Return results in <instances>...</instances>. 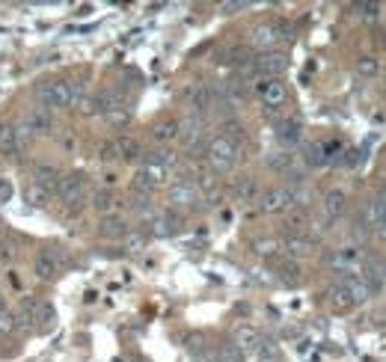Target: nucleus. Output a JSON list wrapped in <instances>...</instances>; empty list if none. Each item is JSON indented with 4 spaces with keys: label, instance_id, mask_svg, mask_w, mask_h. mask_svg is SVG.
<instances>
[{
    "label": "nucleus",
    "instance_id": "22",
    "mask_svg": "<svg viewBox=\"0 0 386 362\" xmlns=\"http://www.w3.org/2000/svg\"><path fill=\"white\" fill-rule=\"evenodd\" d=\"M259 342H262V336L259 332H255L253 327H238L235 330V351L238 354H250V351H255V347H259Z\"/></svg>",
    "mask_w": 386,
    "mask_h": 362
},
{
    "label": "nucleus",
    "instance_id": "30",
    "mask_svg": "<svg viewBox=\"0 0 386 362\" xmlns=\"http://www.w3.org/2000/svg\"><path fill=\"white\" fill-rule=\"evenodd\" d=\"M253 250L259 253V255H274L279 250V241H274V238H255L253 241Z\"/></svg>",
    "mask_w": 386,
    "mask_h": 362
},
{
    "label": "nucleus",
    "instance_id": "11",
    "mask_svg": "<svg viewBox=\"0 0 386 362\" xmlns=\"http://www.w3.org/2000/svg\"><path fill=\"white\" fill-rule=\"evenodd\" d=\"M259 98L262 104L267 107V113H279V107L289 101V90L279 78H270V80H259Z\"/></svg>",
    "mask_w": 386,
    "mask_h": 362
},
{
    "label": "nucleus",
    "instance_id": "33",
    "mask_svg": "<svg viewBox=\"0 0 386 362\" xmlns=\"http://www.w3.org/2000/svg\"><path fill=\"white\" fill-rule=\"evenodd\" d=\"M354 9L360 12L363 18H378V12H380V6H378V4H356Z\"/></svg>",
    "mask_w": 386,
    "mask_h": 362
},
{
    "label": "nucleus",
    "instance_id": "6",
    "mask_svg": "<svg viewBox=\"0 0 386 362\" xmlns=\"http://www.w3.org/2000/svg\"><path fill=\"white\" fill-rule=\"evenodd\" d=\"M282 39H285V24H279V21H262L253 27V45L265 54L274 51Z\"/></svg>",
    "mask_w": 386,
    "mask_h": 362
},
{
    "label": "nucleus",
    "instance_id": "29",
    "mask_svg": "<svg viewBox=\"0 0 386 362\" xmlns=\"http://www.w3.org/2000/svg\"><path fill=\"white\" fill-rule=\"evenodd\" d=\"M356 71H360L363 78H378V71H380L378 56H360V60H356Z\"/></svg>",
    "mask_w": 386,
    "mask_h": 362
},
{
    "label": "nucleus",
    "instance_id": "3",
    "mask_svg": "<svg viewBox=\"0 0 386 362\" xmlns=\"http://www.w3.org/2000/svg\"><path fill=\"white\" fill-rule=\"evenodd\" d=\"M306 193L300 191V187H291V184H285V187H274V191H267L262 196V211L265 214H282V211H289L291 205H297L300 199H303Z\"/></svg>",
    "mask_w": 386,
    "mask_h": 362
},
{
    "label": "nucleus",
    "instance_id": "34",
    "mask_svg": "<svg viewBox=\"0 0 386 362\" xmlns=\"http://www.w3.org/2000/svg\"><path fill=\"white\" fill-rule=\"evenodd\" d=\"M12 258H16V250H12V243L0 241V265H9Z\"/></svg>",
    "mask_w": 386,
    "mask_h": 362
},
{
    "label": "nucleus",
    "instance_id": "21",
    "mask_svg": "<svg viewBox=\"0 0 386 362\" xmlns=\"http://www.w3.org/2000/svg\"><path fill=\"white\" fill-rule=\"evenodd\" d=\"M24 324L16 309H9V303L0 297V336H12V332H18Z\"/></svg>",
    "mask_w": 386,
    "mask_h": 362
},
{
    "label": "nucleus",
    "instance_id": "2",
    "mask_svg": "<svg viewBox=\"0 0 386 362\" xmlns=\"http://www.w3.org/2000/svg\"><path fill=\"white\" fill-rule=\"evenodd\" d=\"M205 161H208V167H211L214 172L235 169V164L241 161V143L229 140V137H223V134L211 137L208 146H205Z\"/></svg>",
    "mask_w": 386,
    "mask_h": 362
},
{
    "label": "nucleus",
    "instance_id": "20",
    "mask_svg": "<svg viewBox=\"0 0 386 362\" xmlns=\"http://www.w3.org/2000/svg\"><path fill=\"white\" fill-rule=\"evenodd\" d=\"M24 149V134L16 125H0V152L4 155H18Z\"/></svg>",
    "mask_w": 386,
    "mask_h": 362
},
{
    "label": "nucleus",
    "instance_id": "5",
    "mask_svg": "<svg viewBox=\"0 0 386 362\" xmlns=\"http://www.w3.org/2000/svg\"><path fill=\"white\" fill-rule=\"evenodd\" d=\"M363 265H366V255L360 247H342L327 255V267H333L336 273H360Z\"/></svg>",
    "mask_w": 386,
    "mask_h": 362
},
{
    "label": "nucleus",
    "instance_id": "12",
    "mask_svg": "<svg viewBox=\"0 0 386 362\" xmlns=\"http://www.w3.org/2000/svg\"><path fill=\"white\" fill-rule=\"evenodd\" d=\"M285 66H289V60H285V54H277V51L255 56V60H253L255 80H270V78H279L282 71H285Z\"/></svg>",
    "mask_w": 386,
    "mask_h": 362
},
{
    "label": "nucleus",
    "instance_id": "28",
    "mask_svg": "<svg viewBox=\"0 0 386 362\" xmlns=\"http://www.w3.org/2000/svg\"><path fill=\"white\" fill-rule=\"evenodd\" d=\"M235 196H238V202H255V196H259V184H255L253 179L241 181V184L235 187Z\"/></svg>",
    "mask_w": 386,
    "mask_h": 362
},
{
    "label": "nucleus",
    "instance_id": "4",
    "mask_svg": "<svg viewBox=\"0 0 386 362\" xmlns=\"http://www.w3.org/2000/svg\"><path fill=\"white\" fill-rule=\"evenodd\" d=\"M56 196H60L66 205H83L90 196V181L78 176V172H71V176H60V184H56Z\"/></svg>",
    "mask_w": 386,
    "mask_h": 362
},
{
    "label": "nucleus",
    "instance_id": "18",
    "mask_svg": "<svg viewBox=\"0 0 386 362\" xmlns=\"http://www.w3.org/2000/svg\"><path fill=\"white\" fill-rule=\"evenodd\" d=\"M267 167L274 172H279V176H294L297 167H300V157L294 152H289V149H282V152H274L267 157Z\"/></svg>",
    "mask_w": 386,
    "mask_h": 362
},
{
    "label": "nucleus",
    "instance_id": "25",
    "mask_svg": "<svg viewBox=\"0 0 386 362\" xmlns=\"http://www.w3.org/2000/svg\"><path fill=\"white\" fill-rule=\"evenodd\" d=\"M244 359H247V362H277V347L262 339L259 347H255V351H250Z\"/></svg>",
    "mask_w": 386,
    "mask_h": 362
},
{
    "label": "nucleus",
    "instance_id": "19",
    "mask_svg": "<svg viewBox=\"0 0 386 362\" xmlns=\"http://www.w3.org/2000/svg\"><path fill=\"white\" fill-rule=\"evenodd\" d=\"M179 229H181V217H179V214H173V211L155 214V220H152V235L169 238V235H176Z\"/></svg>",
    "mask_w": 386,
    "mask_h": 362
},
{
    "label": "nucleus",
    "instance_id": "10",
    "mask_svg": "<svg viewBox=\"0 0 386 362\" xmlns=\"http://www.w3.org/2000/svg\"><path fill=\"white\" fill-rule=\"evenodd\" d=\"M51 128H54V116H51V110H45V107H30V110L21 116L18 131H21L24 137H30V134H48Z\"/></svg>",
    "mask_w": 386,
    "mask_h": 362
},
{
    "label": "nucleus",
    "instance_id": "9",
    "mask_svg": "<svg viewBox=\"0 0 386 362\" xmlns=\"http://www.w3.org/2000/svg\"><path fill=\"white\" fill-rule=\"evenodd\" d=\"M18 318H21L24 327H30V324H51L54 321V309L48 306V303L36 300V297H24L21 306H18Z\"/></svg>",
    "mask_w": 386,
    "mask_h": 362
},
{
    "label": "nucleus",
    "instance_id": "17",
    "mask_svg": "<svg viewBox=\"0 0 386 362\" xmlns=\"http://www.w3.org/2000/svg\"><path fill=\"white\" fill-rule=\"evenodd\" d=\"M324 300L330 303V309H336V312H348V309H354V300H351V294H348V288L342 285V279H336V282L327 285Z\"/></svg>",
    "mask_w": 386,
    "mask_h": 362
},
{
    "label": "nucleus",
    "instance_id": "36",
    "mask_svg": "<svg viewBox=\"0 0 386 362\" xmlns=\"http://www.w3.org/2000/svg\"><path fill=\"white\" fill-rule=\"evenodd\" d=\"M12 199V184L6 179H0V202H9Z\"/></svg>",
    "mask_w": 386,
    "mask_h": 362
},
{
    "label": "nucleus",
    "instance_id": "8",
    "mask_svg": "<svg viewBox=\"0 0 386 362\" xmlns=\"http://www.w3.org/2000/svg\"><path fill=\"white\" fill-rule=\"evenodd\" d=\"M167 199H169V205L173 208H196L199 202H203V193H199L193 179H179L173 187H169Z\"/></svg>",
    "mask_w": 386,
    "mask_h": 362
},
{
    "label": "nucleus",
    "instance_id": "7",
    "mask_svg": "<svg viewBox=\"0 0 386 362\" xmlns=\"http://www.w3.org/2000/svg\"><path fill=\"white\" fill-rule=\"evenodd\" d=\"M184 101H188L191 113H208L211 107L220 104V92L208 83H193L188 92H184Z\"/></svg>",
    "mask_w": 386,
    "mask_h": 362
},
{
    "label": "nucleus",
    "instance_id": "26",
    "mask_svg": "<svg viewBox=\"0 0 386 362\" xmlns=\"http://www.w3.org/2000/svg\"><path fill=\"white\" fill-rule=\"evenodd\" d=\"M48 199H51V191H48V187H42V184H30V187H27V202H30V205L45 208Z\"/></svg>",
    "mask_w": 386,
    "mask_h": 362
},
{
    "label": "nucleus",
    "instance_id": "16",
    "mask_svg": "<svg viewBox=\"0 0 386 362\" xmlns=\"http://www.w3.org/2000/svg\"><path fill=\"white\" fill-rule=\"evenodd\" d=\"M279 250L285 253V258L289 262H297V258H306L312 253V241L303 238V235H285L279 241Z\"/></svg>",
    "mask_w": 386,
    "mask_h": 362
},
{
    "label": "nucleus",
    "instance_id": "13",
    "mask_svg": "<svg viewBox=\"0 0 386 362\" xmlns=\"http://www.w3.org/2000/svg\"><path fill=\"white\" fill-rule=\"evenodd\" d=\"M274 134L282 146H297V143L303 140V125H300L294 116H279L274 122Z\"/></svg>",
    "mask_w": 386,
    "mask_h": 362
},
{
    "label": "nucleus",
    "instance_id": "23",
    "mask_svg": "<svg viewBox=\"0 0 386 362\" xmlns=\"http://www.w3.org/2000/svg\"><path fill=\"white\" fill-rule=\"evenodd\" d=\"M179 137H181V122H176V119H164V122H158L152 128V140L155 143H173Z\"/></svg>",
    "mask_w": 386,
    "mask_h": 362
},
{
    "label": "nucleus",
    "instance_id": "27",
    "mask_svg": "<svg viewBox=\"0 0 386 362\" xmlns=\"http://www.w3.org/2000/svg\"><path fill=\"white\" fill-rule=\"evenodd\" d=\"M102 235L104 238H122V235H128L125 220H119V217H107V220L102 223Z\"/></svg>",
    "mask_w": 386,
    "mask_h": 362
},
{
    "label": "nucleus",
    "instance_id": "1",
    "mask_svg": "<svg viewBox=\"0 0 386 362\" xmlns=\"http://www.w3.org/2000/svg\"><path fill=\"white\" fill-rule=\"evenodd\" d=\"M33 98L45 110H68V107H78L87 101V90H83V83H78V80H45L36 86Z\"/></svg>",
    "mask_w": 386,
    "mask_h": 362
},
{
    "label": "nucleus",
    "instance_id": "14",
    "mask_svg": "<svg viewBox=\"0 0 386 362\" xmlns=\"http://www.w3.org/2000/svg\"><path fill=\"white\" fill-rule=\"evenodd\" d=\"M60 253H51V250H39L33 258V273L39 279H54L56 270H60Z\"/></svg>",
    "mask_w": 386,
    "mask_h": 362
},
{
    "label": "nucleus",
    "instance_id": "35",
    "mask_svg": "<svg viewBox=\"0 0 386 362\" xmlns=\"http://www.w3.org/2000/svg\"><path fill=\"white\" fill-rule=\"evenodd\" d=\"M125 247L131 250V253L143 250V235H134V231H128V235H125Z\"/></svg>",
    "mask_w": 386,
    "mask_h": 362
},
{
    "label": "nucleus",
    "instance_id": "15",
    "mask_svg": "<svg viewBox=\"0 0 386 362\" xmlns=\"http://www.w3.org/2000/svg\"><path fill=\"white\" fill-rule=\"evenodd\" d=\"M345 208H348V196H345V191H330V193L324 196V202H321V217H324V223L339 220V217L345 214Z\"/></svg>",
    "mask_w": 386,
    "mask_h": 362
},
{
    "label": "nucleus",
    "instance_id": "24",
    "mask_svg": "<svg viewBox=\"0 0 386 362\" xmlns=\"http://www.w3.org/2000/svg\"><path fill=\"white\" fill-rule=\"evenodd\" d=\"M113 149H116L119 161H137L140 157V143L134 137H116L113 140Z\"/></svg>",
    "mask_w": 386,
    "mask_h": 362
},
{
    "label": "nucleus",
    "instance_id": "31",
    "mask_svg": "<svg viewBox=\"0 0 386 362\" xmlns=\"http://www.w3.org/2000/svg\"><path fill=\"white\" fill-rule=\"evenodd\" d=\"M277 277L282 279V282H297L300 277H297V265L294 262H282L279 267H277Z\"/></svg>",
    "mask_w": 386,
    "mask_h": 362
},
{
    "label": "nucleus",
    "instance_id": "37",
    "mask_svg": "<svg viewBox=\"0 0 386 362\" xmlns=\"http://www.w3.org/2000/svg\"><path fill=\"white\" fill-rule=\"evenodd\" d=\"M383 193H386V179H383Z\"/></svg>",
    "mask_w": 386,
    "mask_h": 362
},
{
    "label": "nucleus",
    "instance_id": "32",
    "mask_svg": "<svg viewBox=\"0 0 386 362\" xmlns=\"http://www.w3.org/2000/svg\"><path fill=\"white\" fill-rule=\"evenodd\" d=\"M92 205H95L98 211H113V208H116V199H113L110 193H95V202H92Z\"/></svg>",
    "mask_w": 386,
    "mask_h": 362
}]
</instances>
